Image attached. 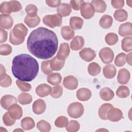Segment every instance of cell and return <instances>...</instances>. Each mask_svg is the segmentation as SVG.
<instances>
[{"label":"cell","instance_id":"obj_1","mask_svg":"<svg viewBox=\"0 0 132 132\" xmlns=\"http://www.w3.org/2000/svg\"><path fill=\"white\" fill-rule=\"evenodd\" d=\"M58 45L56 34L43 27L32 31L27 41L29 52L36 57L42 59L52 58L57 51Z\"/></svg>","mask_w":132,"mask_h":132},{"label":"cell","instance_id":"obj_9","mask_svg":"<svg viewBox=\"0 0 132 132\" xmlns=\"http://www.w3.org/2000/svg\"><path fill=\"white\" fill-rule=\"evenodd\" d=\"M8 112L10 116L15 120L20 119L23 116L22 108L16 103L11 105L9 107Z\"/></svg>","mask_w":132,"mask_h":132},{"label":"cell","instance_id":"obj_48","mask_svg":"<svg viewBox=\"0 0 132 132\" xmlns=\"http://www.w3.org/2000/svg\"><path fill=\"white\" fill-rule=\"evenodd\" d=\"M16 84L19 87V88L23 92H27L31 90V86L30 84L29 83H26L24 82L23 81L20 80H16Z\"/></svg>","mask_w":132,"mask_h":132},{"label":"cell","instance_id":"obj_19","mask_svg":"<svg viewBox=\"0 0 132 132\" xmlns=\"http://www.w3.org/2000/svg\"><path fill=\"white\" fill-rule=\"evenodd\" d=\"M119 34L122 37L131 36L132 24L130 22H126L122 24L119 28Z\"/></svg>","mask_w":132,"mask_h":132},{"label":"cell","instance_id":"obj_5","mask_svg":"<svg viewBox=\"0 0 132 132\" xmlns=\"http://www.w3.org/2000/svg\"><path fill=\"white\" fill-rule=\"evenodd\" d=\"M43 23L46 26L51 27L54 28L55 27L60 26L62 22V16L59 14H48L45 15L42 19Z\"/></svg>","mask_w":132,"mask_h":132},{"label":"cell","instance_id":"obj_26","mask_svg":"<svg viewBox=\"0 0 132 132\" xmlns=\"http://www.w3.org/2000/svg\"><path fill=\"white\" fill-rule=\"evenodd\" d=\"M113 19L109 15H104L101 18L99 24L101 27L104 29L109 28L112 25Z\"/></svg>","mask_w":132,"mask_h":132},{"label":"cell","instance_id":"obj_45","mask_svg":"<svg viewBox=\"0 0 132 132\" xmlns=\"http://www.w3.org/2000/svg\"><path fill=\"white\" fill-rule=\"evenodd\" d=\"M0 83L2 87L7 88L9 87L12 83V79L10 76L7 74L0 76Z\"/></svg>","mask_w":132,"mask_h":132},{"label":"cell","instance_id":"obj_23","mask_svg":"<svg viewBox=\"0 0 132 132\" xmlns=\"http://www.w3.org/2000/svg\"><path fill=\"white\" fill-rule=\"evenodd\" d=\"M100 95L103 100L109 101L113 98L114 94L111 89L108 87H105L100 90Z\"/></svg>","mask_w":132,"mask_h":132},{"label":"cell","instance_id":"obj_20","mask_svg":"<svg viewBox=\"0 0 132 132\" xmlns=\"http://www.w3.org/2000/svg\"><path fill=\"white\" fill-rule=\"evenodd\" d=\"M85 44V40L82 37L77 36L75 37L70 43V47L73 51L80 50Z\"/></svg>","mask_w":132,"mask_h":132},{"label":"cell","instance_id":"obj_18","mask_svg":"<svg viewBox=\"0 0 132 132\" xmlns=\"http://www.w3.org/2000/svg\"><path fill=\"white\" fill-rule=\"evenodd\" d=\"M92 96V92L88 88H82L79 89L76 92L77 98L80 101H88Z\"/></svg>","mask_w":132,"mask_h":132},{"label":"cell","instance_id":"obj_3","mask_svg":"<svg viewBox=\"0 0 132 132\" xmlns=\"http://www.w3.org/2000/svg\"><path fill=\"white\" fill-rule=\"evenodd\" d=\"M28 29L23 24H16L10 31L9 35L10 42L13 45H19L23 43L25 37L27 34Z\"/></svg>","mask_w":132,"mask_h":132},{"label":"cell","instance_id":"obj_39","mask_svg":"<svg viewBox=\"0 0 132 132\" xmlns=\"http://www.w3.org/2000/svg\"><path fill=\"white\" fill-rule=\"evenodd\" d=\"M37 128L41 132H48L51 130L50 124L45 120H41L37 124Z\"/></svg>","mask_w":132,"mask_h":132},{"label":"cell","instance_id":"obj_21","mask_svg":"<svg viewBox=\"0 0 132 132\" xmlns=\"http://www.w3.org/2000/svg\"><path fill=\"white\" fill-rule=\"evenodd\" d=\"M57 11L58 14L62 16H67L70 14L72 12V8L70 4L68 3H62L57 7Z\"/></svg>","mask_w":132,"mask_h":132},{"label":"cell","instance_id":"obj_27","mask_svg":"<svg viewBox=\"0 0 132 132\" xmlns=\"http://www.w3.org/2000/svg\"><path fill=\"white\" fill-rule=\"evenodd\" d=\"M65 63L64 60H61L56 57H54L50 60V66L53 71H59L64 66Z\"/></svg>","mask_w":132,"mask_h":132},{"label":"cell","instance_id":"obj_2","mask_svg":"<svg viewBox=\"0 0 132 132\" xmlns=\"http://www.w3.org/2000/svg\"><path fill=\"white\" fill-rule=\"evenodd\" d=\"M11 72L13 76L23 81L34 79L39 72V64L36 59L26 54L14 57L12 60Z\"/></svg>","mask_w":132,"mask_h":132},{"label":"cell","instance_id":"obj_40","mask_svg":"<svg viewBox=\"0 0 132 132\" xmlns=\"http://www.w3.org/2000/svg\"><path fill=\"white\" fill-rule=\"evenodd\" d=\"M8 5L11 13L19 12L22 9L21 3L17 1H11L8 2Z\"/></svg>","mask_w":132,"mask_h":132},{"label":"cell","instance_id":"obj_15","mask_svg":"<svg viewBox=\"0 0 132 132\" xmlns=\"http://www.w3.org/2000/svg\"><path fill=\"white\" fill-rule=\"evenodd\" d=\"M51 86L46 84L39 85L36 88V93L40 97H43L48 95L52 92Z\"/></svg>","mask_w":132,"mask_h":132},{"label":"cell","instance_id":"obj_57","mask_svg":"<svg viewBox=\"0 0 132 132\" xmlns=\"http://www.w3.org/2000/svg\"><path fill=\"white\" fill-rule=\"evenodd\" d=\"M6 73V70L5 67L1 64V70H0V76L5 75Z\"/></svg>","mask_w":132,"mask_h":132},{"label":"cell","instance_id":"obj_8","mask_svg":"<svg viewBox=\"0 0 132 132\" xmlns=\"http://www.w3.org/2000/svg\"><path fill=\"white\" fill-rule=\"evenodd\" d=\"M123 118L122 111L119 108L112 107L107 113V120L112 122H118Z\"/></svg>","mask_w":132,"mask_h":132},{"label":"cell","instance_id":"obj_54","mask_svg":"<svg viewBox=\"0 0 132 132\" xmlns=\"http://www.w3.org/2000/svg\"><path fill=\"white\" fill-rule=\"evenodd\" d=\"M45 3L51 7H58L61 4L60 0H46Z\"/></svg>","mask_w":132,"mask_h":132},{"label":"cell","instance_id":"obj_29","mask_svg":"<svg viewBox=\"0 0 132 132\" xmlns=\"http://www.w3.org/2000/svg\"><path fill=\"white\" fill-rule=\"evenodd\" d=\"M21 126L24 130H28L34 128L35 123L33 119L30 117H25L21 121Z\"/></svg>","mask_w":132,"mask_h":132},{"label":"cell","instance_id":"obj_11","mask_svg":"<svg viewBox=\"0 0 132 132\" xmlns=\"http://www.w3.org/2000/svg\"><path fill=\"white\" fill-rule=\"evenodd\" d=\"M80 58L87 62L93 60L96 57V53L92 49L89 47H86L81 50L79 53Z\"/></svg>","mask_w":132,"mask_h":132},{"label":"cell","instance_id":"obj_10","mask_svg":"<svg viewBox=\"0 0 132 132\" xmlns=\"http://www.w3.org/2000/svg\"><path fill=\"white\" fill-rule=\"evenodd\" d=\"M78 80L77 78L72 75L65 77L63 80V85L67 89L73 90L76 89L78 87Z\"/></svg>","mask_w":132,"mask_h":132},{"label":"cell","instance_id":"obj_50","mask_svg":"<svg viewBox=\"0 0 132 132\" xmlns=\"http://www.w3.org/2000/svg\"><path fill=\"white\" fill-rule=\"evenodd\" d=\"M3 122L4 123L5 125L6 126H8L13 125L15 122V120L12 118L10 116V115L9 114L8 112H6L3 115Z\"/></svg>","mask_w":132,"mask_h":132},{"label":"cell","instance_id":"obj_46","mask_svg":"<svg viewBox=\"0 0 132 132\" xmlns=\"http://www.w3.org/2000/svg\"><path fill=\"white\" fill-rule=\"evenodd\" d=\"M126 54L124 53L119 54L116 57L114 63L118 67H122L126 63Z\"/></svg>","mask_w":132,"mask_h":132},{"label":"cell","instance_id":"obj_41","mask_svg":"<svg viewBox=\"0 0 132 132\" xmlns=\"http://www.w3.org/2000/svg\"><path fill=\"white\" fill-rule=\"evenodd\" d=\"M65 128L69 132H76L79 129L80 124L77 121L71 120L68 123Z\"/></svg>","mask_w":132,"mask_h":132},{"label":"cell","instance_id":"obj_36","mask_svg":"<svg viewBox=\"0 0 132 132\" xmlns=\"http://www.w3.org/2000/svg\"><path fill=\"white\" fill-rule=\"evenodd\" d=\"M18 102L22 105H27L30 104L32 100L30 94L27 93H22L18 97Z\"/></svg>","mask_w":132,"mask_h":132},{"label":"cell","instance_id":"obj_38","mask_svg":"<svg viewBox=\"0 0 132 132\" xmlns=\"http://www.w3.org/2000/svg\"><path fill=\"white\" fill-rule=\"evenodd\" d=\"M129 88L125 86H120L116 91L117 95L120 98H126L129 95Z\"/></svg>","mask_w":132,"mask_h":132},{"label":"cell","instance_id":"obj_49","mask_svg":"<svg viewBox=\"0 0 132 132\" xmlns=\"http://www.w3.org/2000/svg\"><path fill=\"white\" fill-rule=\"evenodd\" d=\"M12 52L11 46L8 44H4L1 45L0 54L3 56L10 55Z\"/></svg>","mask_w":132,"mask_h":132},{"label":"cell","instance_id":"obj_24","mask_svg":"<svg viewBox=\"0 0 132 132\" xmlns=\"http://www.w3.org/2000/svg\"><path fill=\"white\" fill-rule=\"evenodd\" d=\"M69 23L70 27L73 30L80 29L82 27L84 20L80 17L72 16L70 19Z\"/></svg>","mask_w":132,"mask_h":132},{"label":"cell","instance_id":"obj_59","mask_svg":"<svg viewBox=\"0 0 132 132\" xmlns=\"http://www.w3.org/2000/svg\"><path fill=\"white\" fill-rule=\"evenodd\" d=\"M23 131V130L21 129H15L14 130V131Z\"/></svg>","mask_w":132,"mask_h":132},{"label":"cell","instance_id":"obj_35","mask_svg":"<svg viewBox=\"0 0 132 132\" xmlns=\"http://www.w3.org/2000/svg\"><path fill=\"white\" fill-rule=\"evenodd\" d=\"M122 48L126 52H130L132 50V38L127 37L123 38L122 40Z\"/></svg>","mask_w":132,"mask_h":132},{"label":"cell","instance_id":"obj_37","mask_svg":"<svg viewBox=\"0 0 132 132\" xmlns=\"http://www.w3.org/2000/svg\"><path fill=\"white\" fill-rule=\"evenodd\" d=\"M105 40L108 45H113L117 43L118 41V36L114 32H109L106 35Z\"/></svg>","mask_w":132,"mask_h":132},{"label":"cell","instance_id":"obj_55","mask_svg":"<svg viewBox=\"0 0 132 132\" xmlns=\"http://www.w3.org/2000/svg\"><path fill=\"white\" fill-rule=\"evenodd\" d=\"M1 38H0V43H2L3 42H5L6 41L7 39V35L8 33L4 29L1 28Z\"/></svg>","mask_w":132,"mask_h":132},{"label":"cell","instance_id":"obj_14","mask_svg":"<svg viewBox=\"0 0 132 132\" xmlns=\"http://www.w3.org/2000/svg\"><path fill=\"white\" fill-rule=\"evenodd\" d=\"M16 103H17L16 97L11 95H5L1 100V105L6 110H8L11 105Z\"/></svg>","mask_w":132,"mask_h":132},{"label":"cell","instance_id":"obj_28","mask_svg":"<svg viewBox=\"0 0 132 132\" xmlns=\"http://www.w3.org/2000/svg\"><path fill=\"white\" fill-rule=\"evenodd\" d=\"M112 107H113V106L109 103H105L101 105L98 111V114L100 118L103 120H106L107 113L108 110Z\"/></svg>","mask_w":132,"mask_h":132},{"label":"cell","instance_id":"obj_53","mask_svg":"<svg viewBox=\"0 0 132 132\" xmlns=\"http://www.w3.org/2000/svg\"><path fill=\"white\" fill-rule=\"evenodd\" d=\"M124 0H112L111 1L112 6L116 9L122 8L124 6Z\"/></svg>","mask_w":132,"mask_h":132},{"label":"cell","instance_id":"obj_7","mask_svg":"<svg viewBox=\"0 0 132 132\" xmlns=\"http://www.w3.org/2000/svg\"><path fill=\"white\" fill-rule=\"evenodd\" d=\"M99 56L104 63L107 64L111 62L114 58V53L109 47H104L99 52Z\"/></svg>","mask_w":132,"mask_h":132},{"label":"cell","instance_id":"obj_34","mask_svg":"<svg viewBox=\"0 0 132 132\" xmlns=\"http://www.w3.org/2000/svg\"><path fill=\"white\" fill-rule=\"evenodd\" d=\"M101 67L96 62H92L90 63L88 67V71L91 76H95L101 72Z\"/></svg>","mask_w":132,"mask_h":132},{"label":"cell","instance_id":"obj_51","mask_svg":"<svg viewBox=\"0 0 132 132\" xmlns=\"http://www.w3.org/2000/svg\"><path fill=\"white\" fill-rule=\"evenodd\" d=\"M84 2H85L82 0H72L70 2V5L71 8L74 10H78Z\"/></svg>","mask_w":132,"mask_h":132},{"label":"cell","instance_id":"obj_13","mask_svg":"<svg viewBox=\"0 0 132 132\" xmlns=\"http://www.w3.org/2000/svg\"><path fill=\"white\" fill-rule=\"evenodd\" d=\"M13 24V20L9 14H3L0 15V27L4 29H10Z\"/></svg>","mask_w":132,"mask_h":132},{"label":"cell","instance_id":"obj_16","mask_svg":"<svg viewBox=\"0 0 132 132\" xmlns=\"http://www.w3.org/2000/svg\"><path fill=\"white\" fill-rule=\"evenodd\" d=\"M46 109V104L42 99H38L35 101L32 104L33 112L36 114L43 113Z\"/></svg>","mask_w":132,"mask_h":132},{"label":"cell","instance_id":"obj_44","mask_svg":"<svg viewBox=\"0 0 132 132\" xmlns=\"http://www.w3.org/2000/svg\"><path fill=\"white\" fill-rule=\"evenodd\" d=\"M63 93V88L60 85H57L53 87L51 95L52 97L55 98H58L60 97Z\"/></svg>","mask_w":132,"mask_h":132},{"label":"cell","instance_id":"obj_30","mask_svg":"<svg viewBox=\"0 0 132 132\" xmlns=\"http://www.w3.org/2000/svg\"><path fill=\"white\" fill-rule=\"evenodd\" d=\"M91 4L94 6L95 11L98 13H103L106 9V4L104 1L94 0L91 1Z\"/></svg>","mask_w":132,"mask_h":132},{"label":"cell","instance_id":"obj_12","mask_svg":"<svg viewBox=\"0 0 132 132\" xmlns=\"http://www.w3.org/2000/svg\"><path fill=\"white\" fill-rule=\"evenodd\" d=\"M70 53V50L68 43H61L59 46V51L57 54L56 57L59 60H65V59L69 56Z\"/></svg>","mask_w":132,"mask_h":132},{"label":"cell","instance_id":"obj_31","mask_svg":"<svg viewBox=\"0 0 132 132\" xmlns=\"http://www.w3.org/2000/svg\"><path fill=\"white\" fill-rule=\"evenodd\" d=\"M61 76L59 73H51L47 77L48 82L52 85H57L59 84L61 81Z\"/></svg>","mask_w":132,"mask_h":132},{"label":"cell","instance_id":"obj_6","mask_svg":"<svg viewBox=\"0 0 132 132\" xmlns=\"http://www.w3.org/2000/svg\"><path fill=\"white\" fill-rule=\"evenodd\" d=\"M80 13L82 16L85 19L92 18L95 12L94 6L91 3L84 2L80 8Z\"/></svg>","mask_w":132,"mask_h":132},{"label":"cell","instance_id":"obj_43","mask_svg":"<svg viewBox=\"0 0 132 132\" xmlns=\"http://www.w3.org/2000/svg\"><path fill=\"white\" fill-rule=\"evenodd\" d=\"M68 123L69 120L67 117L64 116H60L56 119L55 121V125L56 127L59 128L66 127Z\"/></svg>","mask_w":132,"mask_h":132},{"label":"cell","instance_id":"obj_58","mask_svg":"<svg viewBox=\"0 0 132 132\" xmlns=\"http://www.w3.org/2000/svg\"><path fill=\"white\" fill-rule=\"evenodd\" d=\"M127 5H128L129 7H131V4H132V1H126Z\"/></svg>","mask_w":132,"mask_h":132},{"label":"cell","instance_id":"obj_56","mask_svg":"<svg viewBox=\"0 0 132 132\" xmlns=\"http://www.w3.org/2000/svg\"><path fill=\"white\" fill-rule=\"evenodd\" d=\"M131 53H129L126 56V60L130 65H131Z\"/></svg>","mask_w":132,"mask_h":132},{"label":"cell","instance_id":"obj_33","mask_svg":"<svg viewBox=\"0 0 132 132\" xmlns=\"http://www.w3.org/2000/svg\"><path fill=\"white\" fill-rule=\"evenodd\" d=\"M24 22L30 28H34L40 22V17L37 15L34 18H31L27 15H26L24 19Z\"/></svg>","mask_w":132,"mask_h":132},{"label":"cell","instance_id":"obj_47","mask_svg":"<svg viewBox=\"0 0 132 132\" xmlns=\"http://www.w3.org/2000/svg\"><path fill=\"white\" fill-rule=\"evenodd\" d=\"M41 70L43 73L45 75H49L52 73L53 70L51 68L50 66V60H47L42 62L41 66Z\"/></svg>","mask_w":132,"mask_h":132},{"label":"cell","instance_id":"obj_17","mask_svg":"<svg viewBox=\"0 0 132 132\" xmlns=\"http://www.w3.org/2000/svg\"><path fill=\"white\" fill-rule=\"evenodd\" d=\"M130 77V73L128 70L125 68L121 69L118 72V81L121 84H126L129 81Z\"/></svg>","mask_w":132,"mask_h":132},{"label":"cell","instance_id":"obj_32","mask_svg":"<svg viewBox=\"0 0 132 132\" xmlns=\"http://www.w3.org/2000/svg\"><path fill=\"white\" fill-rule=\"evenodd\" d=\"M113 16L117 21L119 22H124L127 19L128 13L125 10L120 9L115 11Z\"/></svg>","mask_w":132,"mask_h":132},{"label":"cell","instance_id":"obj_52","mask_svg":"<svg viewBox=\"0 0 132 132\" xmlns=\"http://www.w3.org/2000/svg\"><path fill=\"white\" fill-rule=\"evenodd\" d=\"M1 13L3 14H10L11 12L10 11L8 2H3L0 6Z\"/></svg>","mask_w":132,"mask_h":132},{"label":"cell","instance_id":"obj_25","mask_svg":"<svg viewBox=\"0 0 132 132\" xmlns=\"http://www.w3.org/2000/svg\"><path fill=\"white\" fill-rule=\"evenodd\" d=\"M61 35L64 39L69 40L74 37L75 32L70 26H64L61 29Z\"/></svg>","mask_w":132,"mask_h":132},{"label":"cell","instance_id":"obj_42","mask_svg":"<svg viewBox=\"0 0 132 132\" xmlns=\"http://www.w3.org/2000/svg\"><path fill=\"white\" fill-rule=\"evenodd\" d=\"M25 11L27 14V16L34 18L37 16L38 8L35 5L29 4L27 5L25 8Z\"/></svg>","mask_w":132,"mask_h":132},{"label":"cell","instance_id":"obj_4","mask_svg":"<svg viewBox=\"0 0 132 132\" xmlns=\"http://www.w3.org/2000/svg\"><path fill=\"white\" fill-rule=\"evenodd\" d=\"M68 113L72 118H79L83 114L84 107L82 104L79 102H74L70 104L68 107Z\"/></svg>","mask_w":132,"mask_h":132},{"label":"cell","instance_id":"obj_22","mask_svg":"<svg viewBox=\"0 0 132 132\" xmlns=\"http://www.w3.org/2000/svg\"><path fill=\"white\" fill-rule=\"evenodd\" d=\"M103 73L106 78L112 79L116 76L117 70L113 64H107L104 67Z\"/></svg>","mask_w":132,"mask_h":132}]
</instances>
